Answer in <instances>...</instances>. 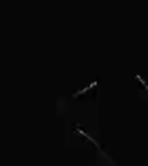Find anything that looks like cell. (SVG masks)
Segmentation results:
<instances>
[{
  "mask_svg": "<svg viewBox=\"0 0 148 166\" xmlns=\"http://www.w3.org/2000/svg\"><path fill=\"white\" fill-rule=\"evenodd\" d=\"M77 131H78V133H80V134H83V136H84V137H86V138H87V140H90V141H92V143H93V144H96V146H97V147H99V144H97V141H96V140H94V138H93V137H90V136H89V134H86V133H84V131H83V130H77Z\"/></svg>",
  "mask_w": 148,
  "mask_h": 166,
  "instance_id": "cell-1",
  "label": "cell"
},
{
  "mask_svg": "<svg viewBox=\"0 0 148 166\" xmlns=\"http://www.w3.org/2000/svg\"><path fill=\"white\" fill-rule=\"evenodd\" d=\"M93 86H96V82H93V83H92V85H90V86H86V88H84V89H81L80 92H76V93H74V96H77V95H81V93H84V92H87V91H89L90 88H93Z\"/></svg>",
  "mask_w": 148,
  "mask_h": 166,
  "instance_id": "cell-2",
  "label": "cell"
}]
</instances>
